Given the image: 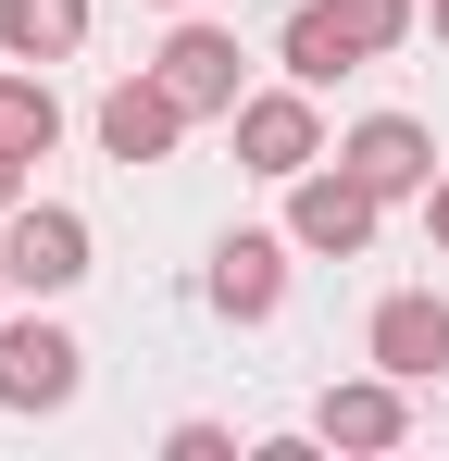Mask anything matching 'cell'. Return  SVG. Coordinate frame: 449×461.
<instances>
[{
  "instance_id": "cell-7",
  "label": "cell",
  "mask_w": 449,
  "mask_h": 461,
  "mask_svg": "<svg viewBox=\"0 0 449 461\" xmlns=\"http://www.w3.org/2000/svg\"><path fill=\"white\" fill-rule=\"evenodd\" d=\"M337 162L362 175L374 200H425V187H437V138H425L412 113H362V125L337 138Z\"/></svg>"
},
{
  "instance_id": "cell-11",
  "label": "cell",
  "mask_w": 449,
  "mask_h": 461,
  "mask_svg": "<svg viewBox=\"0 0 449 461\" xmlns=\"http://www.w3.org/2000/svg\"><path fill=\"white\" fill-rule=\"evenodd\" d=\"M275 63H288L299 87H337V76H362V50H350V25H337L325 0H299V13H288V38H275Z\"/></svg>"
},
{
  "instance_id": "cell-12",
  "label": "cell",
  "mask_w": 449,
  "mask_h": 461,
  "mask_svg": "<svg viewBox=\"0 0 449 461\" xmlns=\"http://www.w3.org/2000/svg\"><path fill=\"white\" fill-rule=\"evenodd\" d=\"M0 50H13V63H63V50H87V0H0Z\"/></svg>"
},
{
  "instance_id": "cell-6",
  "label": "cell",
  "mask_w": 449,
  "mask_h": 461,
  "mask_svg": "<svg viewBox=\"0 0 449 461\" xmlns=\"http://www.w3.org/2000/svg\"><path fill=\"white\" fill-rule=\"evenodd\" d=\"M312 437H325V449H399V437H412V386L387 375V362H374V375H350V386H325V399H312Z\"/></svg>"
},
{
  "instance_id": "cell-19",
  "label": "cell",
  "mask_w": 449,
  "mask_h": 461,
  "mask_svg": "<svg viewBox=\"0 0 449 461\" xmlns=\"http://www.w3.org/2000/svg\"><path fill=\"white\" fill-rule=\"evenodd\" d=\"M0 312H13V262H0Z\"/></svg>"
},
{
  "instance_id": "cell-10",
  "label": "cell",
  "mask_w": 449,
  "mask_h": 461,
  "mask_svg": "<svg viewBox=\"0 0 449 461\" xmlns=\"http://www.w3.org/2000/svg\"><path fill=\"white\" fill-rule=\"evenodd\" d=\"M162 87H175L188 113H237V100H250V87H237V38H224V25H175V38H162Z\"/></svg>"
},
{
  "instance_id": "cell-15",
  "label": "cell",
  "mask_w": 449,
  "mask_h": 461,
  "mask_svg": "<svg viewBox=\"0 0 449 461\" xmlns=\"http://www.w3.org/2000/svg\"><path fill=\"white\" fill-rule=\"evenodd\" d=\"M162 449H175V461H237V437H224V424H175Z\"/></svg>"
},
{
  "instance_id": "cell-8",
  "label": "cell",
  "mask_w": 449,
  "mask_h": 461,
  "mask_svg": "<svg viewBox=\"0 0 449 461\" xmlns=\"http://www.w3.org/2000/svg\"><path fill=\"white\" fill-rule=\"evenodd\" d=\"M288 249H299V237H262V225H237V237L213 249L200 287H213L224 324H275V312H288Z\"/></svg>"
},
{
  "instance_id": "cell-18",
  "label": "cell",
  "mask_w": 449,
  "mask_h": 461,
  "mask_svg": "<svg viewBox=\"0 0 449 461\" xmlns=\"http://www.w3.org/2000/svg\"><path fill=\"white\" fill-rule=\"evenodd\" d=\"M425 25H437V50H449V0H437V13H425Z\"/></svg>"
},
{
  "instance_id": "cell-13",
  "label": "cell",
  "mask_w": 449,
  "mask_h": 461,
  "mask_svg": "<svg viewBox=\"0 0 449 461\" xmlns=\"http://www.w3.org/2000/svg\"><path fill=\"white\" fill-rule=\"evenodd\" d=\"M0 150H25V162L63 150V100H50V76H0Z\"/></svg>"
},
{
  "instance_id": "cell-16",
  "label": "cell",
  "mask_w": 449,
  "mask_h": 461,
  "mask_svg": "<svg viewBox=\"0 0 449 461\" xmlns=\"http://www.w3.org/2000/svg\"><path fill=\"white\" fill-rule=\"evenodd\" d=\"M38 187H25V150H0V212H25Z\"/></svg>"
},
{
  "instance_id": "cell-17",
  "label": "cell",
  "mask_w": 449,
  "mask_h": 461,
  "mask_svg": "<svg viewBox=\"0 0 449 461\" xmlns=\"http://www.w3.org/2000/svg\"><path fill=\"white\" fill-rule=\"evenodd\" d=\"M425 237H437V249H449V175H437V187H425Z\"/></svg>"
},
{
  "instance_id": "cell-3",
  "label": "cell",
  "mask_w": 449,
  "mask_h": 461,
  "mask_svg": "<svg viewBox=\"0 0 449 461\" xmlns=\"http://www.w3.org/2000/svg\"><path fill=\"white\" fill-rule=\"evenodd\" d=\"M0 262H13V300H63V287H87V212H75V200L0 212Z\"/></svg>"
},
{
  "instance_id": "cell-20",
  "label": "cell",
  "mask_w": 449,
  "mask_h": 461,
  "mask_svg": "<svg viewBox=\"0 0 449 461\" xmlns=\"http://www.w3.org/2000/svg\"><path fill=\"white\" fill-rule=\"evenodd\" d=\"M162 13H188V0H162Z\"/></svg>"
},
{
  "instance_id": "cell-1",
  "label": "cell",
  "mask_w": 449,
  "mask_h": 461,
  "mask_svg": "<svg viewBox=\"0 0 449 461\" xmlns=\"http://www.w3.org/2000/svg\"><path fill=\"white\" fill-rule=\"evenodd\" d=\"M224 125H237V162H250V175H275V187H288V175L325 162V87H299V76H288V87H250Z\"/></svg>"
},
{
  "instance_id": "cell-2",
  "label": "cell",
  "mask_w": 449,
  "mask_h": 461,
  "mask_svg": "<svg viewBox=\"0 0 449 461\" xmlns=\"http://www.w3.org/2000/svg\"><path fill=\"white\" fill-rule=\"evenodd\" d=\"M374 225H387V200H374L350 162H312V175H288V237L312 249V262H362Z\"/></svg>"
},
{
  "instance_id": "cell-9",
  "label": "cell",
  "mask_w": 449,
  "mask_h": 461,
  "mask_svg": "<svg viewBox=\"0 0 449 461\" xmlns=\"http://www.w3.org/2000/svg\"><path fill=\"white\" fill-rule=\"evenodd\" d=\"M362 349L387 362L399 386H425V375H449V300L437 287H399V300H374V324H362Z\"/></svg>"
},
{
  "instance_id": "cell-14",
  "label": "cell",
  "mask_w": 449,
  "mask_h": 461,
  "mask_svg": "<svg viewBox=\"0 0 449 461\" xmlns=\"http://www.w3.org/2000/svg\"><path fill=\"white\" fill-rule=\"evenodd\" d=\"M325 13H337V25H350V50H362V63H387V50H399V38H412V25H425V13H412V0H325Z\"/></svg>"
},
{
  "instance_id": "cell-5",
  "label": "cell",
  "mask_w": 449,
  "mask_h": 461,
  "mask_svg": "<svg viewBox=\"0 0 449 461\" xmlns=\"http://www.w3.org/2000/svg\"><path fill=\"white\" fill-rule=\"evenodd\" d=\"M87 125H100V150L138 175V162H175V138H188L200 113H188V100L162 87V63H150V76H113V87H100V113H87Z\"/></svg>"
},
{
  "instance_id": "cell-4",
  "label": "cell",
  "mask_w": 449,
  "mask_h": 461,
  "mask_svg": "<svg viewBox=\"0 0 449 461\" xmlns=\"http://www.w3.org/2000/svg\"><path fill=\"white\" fill-rule=\"evenodd\" d=\"M87 386V349H75L50 312H0V411H63Z\"/></svg>"
}]
</instances>
